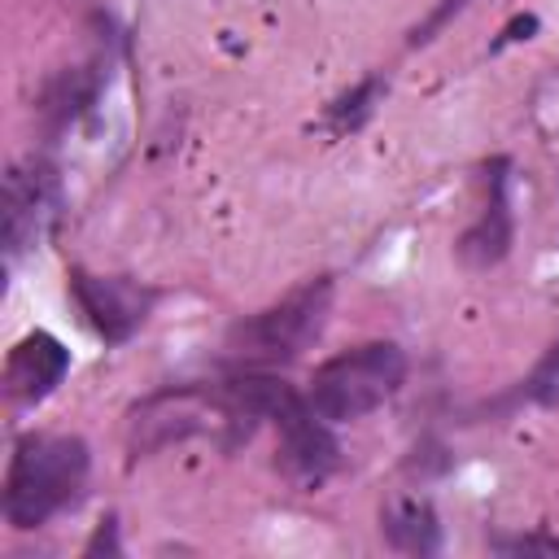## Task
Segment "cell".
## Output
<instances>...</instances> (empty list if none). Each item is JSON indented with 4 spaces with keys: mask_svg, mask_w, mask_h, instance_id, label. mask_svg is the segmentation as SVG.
I'll list each match as a JSON object with an SVG mask.
<instances>
[{
    "mask_svg": "<svg viewBox=\"0 0 559 559\" xmlns=\"http://www.w3.org/2000/svg\"><path fill=\"white\" fill-rule=\"evenodd\" d=\"M87 441L83 437H22L13 445L4 472V520L13 528H39L70 502H79L87 485Z\"/></svg>",
    "mask_w": 559,
    "mask_h": 559,
    "instance_id": "obj_1",
    "label": "cell"
},
{
    "mask_svg": "<svg viewBox=\"0 0 559 559\" xmlns=\"http://www.w3.org/2000/svg\"><path fill=\"white\" fill-rule=\"evenodd\" d=\"M402 380H406V354L393 341H367L319 362L310 376L306 402L328 424H349L384 406L402 389Z\"/></svg>",
    "mask_w": 559,
    "mask_h": 559,
    "instance_id": "obj_2",
    "label": "cell"
},
{
    "mask_svg": "<svg viewBox=\"0 0 559 559\" xmlns=\"http://www.w3.org/2000/svg\"><path fill=\"white\" fill-rule=\"evenodd\" d=\"M332 306V280L319 275L301 288H293L284 301L231 323L227 332V349L245 362V367H280L293 362L319 332Z\"/></svg>",
    "mask_w": 559,
    "mask_h": 559,
    "instance_id": "obj_3",
    "label": "cell"
},
{
    "mask_svg": "<svg viewBox=\"0 0 559 559\" xmlns=\"http://www.w3.org/2000/svg\"><path fill=\"white\" fill-rule=\"evenodd\" d=\"M210 428H223L231 437V415H227L223 389L218 384H210V389L183 384V389H162V393L144 397L131 411L127 441L135 454H153L170 441H183V437L210 432ZM227 437H223V445H227Z\"/></svg>",
    "mask_w": 559,
    "mask_h": 559,
    "instance_id": "obj_4",
    "label": "cell"
},
{
    "mask_svg": "<svg viewBox=\"0 0 559 559\" xmlns=\"http://www.w3.org/2000/svg\"><path fill=\"white\" fill-rule=\"evenodd\" d=\"M271 424H275V432H280L275 467H280L293 485H323V480L336 472L341 445H336L328 419H323L301 393H288Z\"/></svg>",
    "mask_w": 559,
    "mask_h": 559,
    "instance_id": "obj_5",
    "label": "cell"
},
{
    "mask_svg": "<svg viewBox=\"0 0 559 559\" xmlns=\"http://www.w3.org/2000/svg\"><path fill=\"white\" fill-rule=\"evenodd\" d=\"M70 297L83 310V319L92 323V332L105 345H122L140 332V323L148 319L157 293L127 280V275H92V271H70Z\"/></svg>",
    "mask_w": 559,
    "mask_h": 559,
    "instance_id": "obj_6",
    "label": "cell"
},
{
    "mask_svg": "<svg viewBox=\"0 0 559 559\" xmlns=\"http://www.w3.org/2000/svg\"><path fill=\"white\" fill-rule=\"evenodd\" d=\"M57 205H61V192H57V170L48 162L31 157L9 170V179H4V249H9V258L31 249L52 227Z\"/></svg>",
    "mask_w": 559,
    "mask_h": 559,
    "instance_id": "obj_7",
    "label": "cell"
},
{
    "mask_svg": "<svg viewBox=\"0 0 559 559\" xmlns=\"http://www.w3.org/2000/svg\"><path fill=\"white\" fill-rule=\"evenodd\" d=\"M66 371H70V349L52 332H31L4 358V393L17 406H35L66 380Z\"/></svg>",
    "mask_w": 559,
    "mask_h": 559,
    "instance_id": "obj_8",
    "label": "cell"
},
{
    "mask_svg": "<svg viewBox=\"0 0 559 559\" xmlns=\"http://www.w3.org/2000/svg\"><path fill=\"white\" fill-rule=\"evenodd\" d=\"M511 249V210H507V162L489 166V201L480 218L459 236V258L467 266H493Z\"/></svg>",
    "mask_w": 559,
    "mask_h": 559,
    "instance_id": "obj_9",
    "label": "cell"
},
{
    "mask_svg": "<svg viewBox=\"0 0 559 559\" xmlns=\"http://www.w3.org/2000/svg\"><path fill=\"white\" fill-rule=\"evenodd\" d=\"M380 533L389 546L411 550V555H432L441 546V524L437 511L424 498H393L380 511Z\"/></svg>",
    "mask_w": 559,
    "mask_h": 559,
    "instance_id": "obj_10",
    "label": "cell"
},
{
    "mask_svg": "<svg viewBox=\"0 0 559 559\" xmlns=\"http://www.w3.org/2000/svg\"><path fill=\"white\" fill-rule=\"evenodd\" d=\"M380 92H384V79H376V74H371V79L354 83L345 96H336V100L328 105V127H332V135H345V131L362 127V122L371 118V109H376Z\"/></svg>",
    "mask_w": 559,
    "mask_h": 559,
    "instance_id": "obj_11",
    "label": "cell"
},
{
    "mask_svg": "<svg viewBox=\"0 0 559 559\" xmlns=\"http://www.w3.org/2000/svg\"><path fill=\"white\" fill-rule=\"evenodd\" d=\"M555 397H559V341L546 349V358L533 367V376L520 380L511 402H555Z\"/></svg>",
    "mask_w": 559,
    "mask_h": 559,
    "instance_id": "obj_12",
    "label": "cell"
},
{
    "mask_svg": "<svg viewBox=\"0 0 559 559\" xmlns=\"http://www.w3.org/2000/svg\"><path fill=\"white\" fill-rule=\"evenodd\" d=\"M463 4H467V0H437V9H432V13H428V17H424L415 31H411V44L432 39V35H437V31H441V26H445V22H450V17L463 9Z\"/></svg>",
    "mask_w": 559,
    "mask_h": 559,
    "instance_id": "obj_13",
    "label": "cell"
},
{
    "mask_svg": "<svg viewBox=\"0 0 559 559\" xmlns=\"http://www.w3.org/2000/svg\"><path fill=\"white\" fill-rule=\"evenodd\" d=\"M502 550H542V555H559V542L550 537H515V542H498Z\"/></svg>",
    "mask_w": 559,
    "mask_h": 559,
    "instance_id": "obj_14",
    "label": "cell"
}]
</instances>
